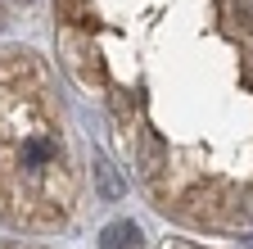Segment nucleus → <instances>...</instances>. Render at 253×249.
Segmentation results:
<instances>
[{
    "mask_svg": "<svg viewBox=\"0 0 253 249\" xmlns=\"http://www.w3.org/2000/svg\"><path fill=\"white\" fill-rule=\"evenodd\" d=\"M244 249H253V236H249V240H244Z\"/></svg>",
    "mask_w": 253,
    "mask_h": 249,
    "instance_id": "nucleus-7",
    "label": "nucleus"
},
{
    "mask_svg": "<svg viewBox=\"0 0 253 249\" xmlns=\"http://www.w3.org/2000/svg\"><path fill=\"white\" fill-rule=\"evenodd\" d=\"M244 213H249V217H253V191H249V204H244Z\"/></svg>",
    "mask_w": 253,
    "mask_h": 249,
    "instance_id": "nucleus-6",
    "label": "nucleus"
},
{
    "mask_svg": "<svg viewBox=\"0 0 253 249\" xmlns=\"http://www.w3.org/2000/svg\"><path fill=\"white\" fill-rule=\"evenodd\" d=\"M54 159V145L45 141V136H32L27 145H23V163L27 168H41V163H50Z\"/></svg>",
    "mask_w": 253,
    "mask_h": 249,
    "instance_id": "nucleus-3",
    "label": "nucleus"
},
{
    "mask_svg": "<svg viewBox=\"0 0 253 249\" xmlns=\"http://www.w3.org/2000/svg\"><path fill=\"white\" fill-rule=\"evenodd\" d=\"M100 249H145V236L136 222H113L100 231Z\"/></svg>",
    "mask_w": 253,
    "mask_h": 249,
    "instance_id": "nucleus-1",
    "label": "nucleus"
},
{
    "mask_svg": "<svg viewBox=\"0 0 253 249\" xmlns=\"http://www.w3.org/2000/svg\"><path fill=\"white\" fill-rule=\"evenodd\" d=\"M95 181H100V191H104V199H118L122 195V181L113 177V168L100 159V154H95Z\"/></svg>",
    "mask_w": 253,
    "mask_h": 249,
    "instance_id": "nucleus-4",
    "label": "nucleus"
},
{
    "mask_svg": "<svg viewBox=\"0 0 253 249\" xmlns=\"http://www.w3.org/2000/svg\"><path fill=\"white\" fill-rule=\"evenodd\" d=\"M163 163H168V149H163V145H158V141L145 132V136H140V168H145V177H154Z\"/></svg>",
    "mask_w": 253,
    "mask_h": 249,
    "instance_id": "nucleus-2",
    "label": "nucleus"
},
{
    "mask_svg": "<svg viewBox=\"0 0 253 249\" xmlns=\"http://www.w3.org/2000/svg\"><path fill=\"white\" fill-rule=\"evenodd\" d=\"M231 18L240 32H253V0H231Z\"/></svg>",
    "mask_w": 253,
    "mask_h": 249,
    "instance_id": "nucleus-5",
    "label": "nucleus"
}]
</instances>
